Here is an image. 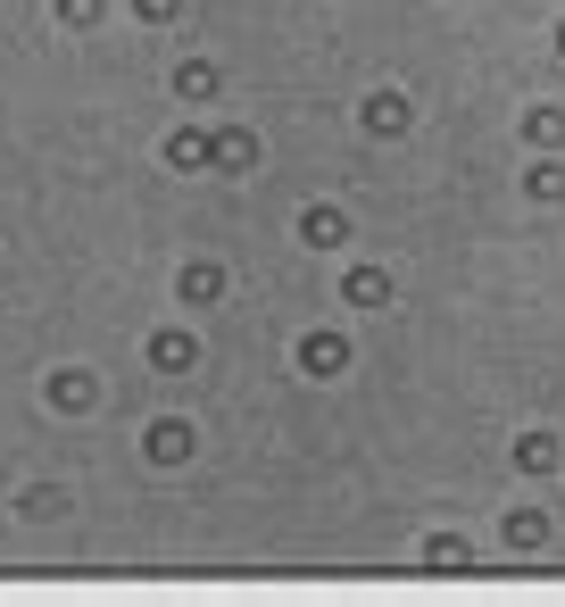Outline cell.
Wrapping results in <instances>:
<instances>
[{
	"instance_id": "obj_1",
	"label": "cell",
	"mask_w": 565,
	"mask_h": 607,
	"mask_svg": "<svg viewBox=\"0 0 565 607\" xmlns=\"http://www.w3.org/2000/svg\"><path fill=\"white\" fill-rule=\"evenodd\" d=\"M300 366H308V375H341V342H333V333H308V342H300Z\"/></svg>"
},
{
	"instance_id": "obj_2",
	"label": "cell",
	"mask_w": 565,
	"mask_h": 607,
	"mask_svg": "<svg viewBox=\"0 0 565 607\" xmlns=\"http://www.w3.org/2000/svg\"><path fill=\"white\" fill-rule=\"evenodd\" d=\"M151 358L167 366V375H184V366H191V342H184V333H158V342H151Z\"/></svg>"
},
{
	"instance_id": "obj_3",
	"label": "cell",
	"mask_w": 565,
	"mask_h": 607,
	"mask_svg": "<svg viewBox=\"0 0 565 607\" xmlns=\"http://www.w3.org/2000/svg\"><path fill=\"white\" fill-rule=\"evenodd\" d=\"M300 233H308L317 250H333V242H341V217H333V209H308V217H300Z\"/></svg>"
},
{
	"instance_id": "obj_4",
	"label": "cell",
	"mask_w": 565,
	"mask_h": 607,
	"mask_svg": "<svg viewBox=\"0 0 565 607\" xmlns=\"http://www.w3.org/2000/svg\"><path fill=\"white\" fill-rule=\"evenodd\" d=\"M350 300H358V308H383V300H391V284L366 266V275H350Z\"/></svg>"
},
{
	"instance_id": "obj_5",
	"label": "cell",
	"mask_w": 565,
	"mask_h": 607,
	"mask_svg": "<svg viewBox=\"0 0 565 607\" xmlns=\"http://www.w3.org/2000/svg\"><path fill=\"white\" fill-rule=\"evenodd\" d=\"M184 450H191V433H184V424H158V433H151V457H167V466H175Z\"/></svg>"
},
{
	"instance_id": "obj_6",
	"label": "cell",
	"mask_w": 565,
	"mask_h": 607,
	"mask_svg": "<svg viewBox=\"0 0 565 607\" xmlns=\"http://www.w3.org/2000/svg\"><path fill=\"white\" fill-rule=\"evenodd\" d=\"M51 399H58V408H84V399H92V375H58Z\"/></svg>"
},
{
	"instance_id": "obj_7",
	"label": "cell",
	"mask_w": 565,
	"mask_h": 607,
	"mask_svg": "<svg viewBox=\"0 0 565 607\" xmlns=\"http://www.w3.org/2000/svg\"><path fill=\"white\" fill-rule=\"evenodd\" d=\"M184 300H217V266H184Z\"/></svg>"
},
{
	"instance_id": "obj_8",
	"label": "cell",
	"mask_w": 565,
	"mask_h": 607,
	"mask_svg": "<svg viewBox=\"0 0 565 607\" xmlns=\"http://www.w3.org/2000/svg\"><path fill=\"white\" fill-rule=\"evenodd\" d=\"M167 158H175V167H200V158H208V142H200V133H175V142H167Z\"/></svg>"
},
{
	"instance_id": "obj_9",
	"label": "cell",
	"mask_w": 565,
	"mask_h": 607,
	"mask_svg": "<svg viewBox=\"0 0 565 607\" xmlns=\"http://www.w3.org/2000/svg\"><path fill=\"white\" fill-rule=\"evenodd\" d=\"M366 125H375V133H399V125H408V109H399V100H375V109H366Z\"/></svg>"
},
{
	"instance_id": "obj_10",
	"label": "cell",
	"mask_w": 565,
	"mask_h": 607,
	"mask_svg": "<svg viewBox=\"0 0 565 607\" xmlns=\"http://www.w3.org/2000/svg\"><path fill=\"white\" fill-rule=\"evenodd\" d=\"M58 18H67V25H92V18H100V0H58Z\"/></svg>"
},
{
	"instance_id": "obj_11",
	"label": "cell",
	"mask_w": 565,
	"mask_h": 607,
	"mask_svg": "<svg viewBox=\"0 0 565 607\" xmlns=\"http://www.w3.org/2000/svg\"><path fill=\"white\" fill-rule=\"evenodd\" d=\"M175 9H184V0H142V18H175Z\"/></svg>"
}]
</instances>
